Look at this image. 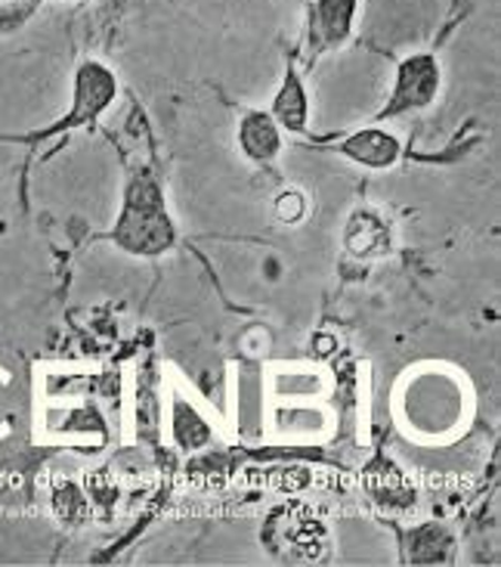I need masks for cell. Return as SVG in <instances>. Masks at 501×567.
Here are the masks:
<instances>
[{
	"instance_id": "cell-2",
	"label": "cell",
	"mask_w": 501,
	"mask_h": 567,
	"mask_svg": "<svg viewBox=\"0 0 501 567\" xmlns=\"http://www.w3.org/2000/svg\"><path fill=\"white\" fill-rule=\"evenodd\" d=\"M442 87V65L434 53H411L396 65L394 91L378 112V122L403 118L409 112L427 109Z\"/></svg>"
},
{
	"instance_id": "cell-5",
	"label": "cell",
	"mask_w": 501,
	"mask_h": 567,
	"mask_svg": "<svg viewBox=\"0 0 501 567\" xmlns=\"http://www.w3.org/2000/svg\"><path fill=\"white\" fill-rule=\"evenodd\" d=\"M337 153L349 158L353 165L368 171H387L394 168L403 155V143L396 134L384 131V127H363L356 134H349L347 140L337 143Z\"/></svg>"
},
{
	"instance_id": "cell-9",
	"label": "cell",
	"mask_w": 501,
	"mask_h": 567,
	"mask_svg": "<svg viewBox=\"0 0 501 567\" xmlns=\"http://www.w3.org/2000/svg\"><path fill=\"white\" fill-rule=\"evenodd\" d=\"M170 437L180 450H201L211 444L213 431L208 419L196 410V403L177 398L170 406Z\"/></svg>"
},
{
	"instance_id": "cell-11",
	"label": "cell",
	"mask_w": 501,
	"mask_h": 567,
	"mask_svg": "<svg viewBox=\"0 0 501 567\" xmlns=\"http://www.w3.org/2000/svg\"><path fill=\"white\" fill-rule=\"evenodd\" d=\"M306 196L301 189H285V193H279V199H275V217L282 220V224H301L306 217Z\"/></svg>"
},
{
	"instance_id": "cell-1",
	"label": "cell",
	"mask_w": 501,
	"mask_h": 567,
	"mask_svg": "<svg viewBox=\"0 0 501 567\" xmlns=\"http://www.w3.org/2000/svg\"><path fill=\"white\" fill-rule=\"evenodd\" d=\"M112 243L134 258H158L177 243V227L167 215L165 189L153 171H137L131 177Z\"/></svg>"
},
{
	"instance_id": "cell-6",
	"label": "cell",
	"mask_w": 501,
	"mask_h": 567,
	"mask_svg": "<svg viewBox=\"0 0 501 567\" xmlns=\"http://www.w3.org/2000/svg\"><path fill=\"white\" fill-rule=\"evenodd\" d=\"M236 143L248 162L254 165H273L279 153H282V127L273 122L270 112L263 109H251L239 118V131H236Z\"/></svg>"
},
{
	"instance_id": "cell-8",
	"label": "cell",
	"mask_w": 501,
	"mask_h": 567,
	"mask_svg": "<svg viewBox=\"0 0 501 567\" xmlns=\"http://www.w3.org/2000/svg\"><path fill=\"white\" fill-rule=\"evenodd\" d=\"M270 115L289 134H304L306 127H310V96H306L304 81H301V75L294 69H289L285 78H282V84H279V91L273 96Z\"/></svg>"
},
{
	"instance_id": "cell-10",
	"label": "cell",
	"mask_w": 501,
	"mask_h": 567,
	"mask_svg": "<svg viewBox=\"0 0 501 567\" xmlns=\"http://www.w3.org/2000/svg\"><path fill=\"white\" fill-rule=\"evenodd\" d=\"M53 508H56L62 524H84L91 515V499L75 481H60L53 487Z\"/></svg>"
},
{
	"instance_id": "cell-7",
	"label": "cell",
	"mask_w": 501,
	"mask_h": 567,
	"mask_svg": "<svg viewBox=\"0 0 501 567\" xmlns=\"http://www.w3.org/2000/svg\"><path fill=\"white\" fill-rule=\"evenodd\" d=\"M344 248L359 261L380 258L390 251V227L375 212H353L344 230Z\"/></svg>"
},
{
	"instance_id": "cell-4",
	"label": "cell",
	"mask_w": 501,
	"mask_h": 567,
	"mask_svg": "<svg viewBox=\"0 0 501 567\" xmlns=\"http://www.w3.org/2000/svg\"><path fill=\"white\" fill-rule=\"evenodd\" d=\"M359 13V0H313L310 7V44L313 50H337L349 41Z\"/></svg>"
},
{
	"instance_id": "cell-3",
	"label": "cell",
	"mask_w": 501,
	"mask_h": 567,
	"mask_svg": "<svg viewBox=\"0 0 501 567\" xmlns=\"http://www.w3.org/2000/svg\"><path fill=\"white\" fill-rule=\"evenodd\" d=\"M118 96V78L108 69L106 62L87 60L77 65L75 72V93H72V109L69 115L60 118L50 131H44L41 137H50L56 131H75V127H87L93 124L103 112H106Z\"/></svg>"
}]
</instances>
